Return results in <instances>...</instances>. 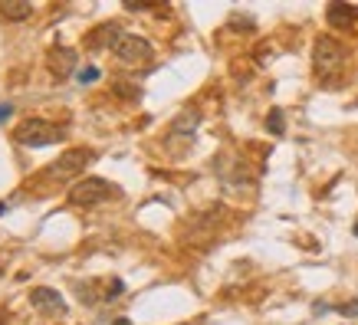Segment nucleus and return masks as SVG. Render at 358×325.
<instances>
[{"label": "nucleus", "mask_w": 358, "mask_h": 325, "mask_svg": "<svg viewBox=\"0 0 358 325\" xmlns=\"http://www.w3.org/2000/svg\"><path fill=\"white\" fill-rule=\"evenodd\" d=\"M96 154L89 152V148H73V152H66L63 158H56L50 168H46V178H76L83 168H86L89 161H92Z\"/></svg>", "instance_id": "obj_5"}, {"label": "nucleus", "mask_w": 358, "mask_h": 325, "mask_svg": "<svg viewBox=\"0 0 358 325\" xmlns=\"http://www.w3.org/2000/svg\"><path fill=\"white\" fill-rule=\"evenodd\" d=\"M76 59H79V56L73 53V50H66V46H53V50H50V56H46V66H50V73H53L56 79H66V76H73Z\"/></svg>", "instance_id": "obj_6"}, {"label": "nucleus", "mask_w": 358, "mask_h": 325, "mask_svg": "<svg viewBox=\"0 0 358 325\" xmlns=\"http://www.w3.org/2000/svg\"><path fill=\"white\" fill-rule=\"evenodd\" d=\"M119 40H122V27H119V23H102V27L89 36L86 43L96 46V50H109V46L115 50V43H119Z\"/></svg>", "instance_id": "obj_8"}, {"label": "nucleus", "mask_w": 358, "mask_h": 325, "mask_svg": "<svg viewBox=\"0 0 358 325\" xmlns=\"http://www.w3.org/2000/svg\"><path fill=\"white\" fill-rule=\"evenodd\" d=\"M115 59H119L122 66H145V63H152V43L145 40V36H135V33H122V40L115 43Z\"/></svg>", "instance_id": "obj_4"}, {"label": "nucleus", "mask_w": 358, "mask_h": 325, "mask_svg": "<svg viewBox=\"0 0 358 325\" xmlns=\"http://www.w3.org/2000/svg\"><path fill=\"white\" fill-rule=\"evenodd\" d=\"M115 96H122V99H138L141 92H138V86H129V82H115Z\"/></svg>", "instance_id": "obj_14"}, {"label": "nucleus", "mask_w": 358, "mask_h": 325, "mask_svg": "<svg viewBox=\"0 0 358 325\" xmlns=\"http://www.w3.org/2000/svg\"><path fill=\"white\" fill-rule=\"evenodd\" d=\"M10 112H13V106H7V102H0V122H3V119H10Z\"/></svg>", "instance_id": "obj_18"}, {"label": "nucleus", "mask_w": 358, "mask_h": 325, "mask_svg": "<svg viewBox=\"0 0 358 325\" xmlns=\"http://www.w3.org/2000/svg\"><path fill=\"white\" fill-rule=\"evenodd\" d=\"M115 325H131V322H129V319H119V322H115Z\"/></svg>", "instance_id": "obj_20"}, {"label": "nucleus", "mask_w": 358, "mask_h": 325, "mask_svg": "<svg viewBox=\"0 0 358 325\" xmlns=\"http://www.w3.org/2000/svg\"><path fill=\"white\" fill-rule=\"evenodd\" d=\"M30 305L33 309H40V312H59V315H66V303H63V296L56 293V289H33L30 293Z\"/></svg>", "instance_id": "obj_7"}, {"label": "nucleus", "mask_w": 358, "mask_h": 325, "mask_svg": "<svg viewBox=\"0 0 358 325\" xmlns=\"http://www.w3.org/2000/svg\"><path fill=\"white\" fill-rule=\"evenodd\" d=\"M33 13V7H30V0H3V3H0V17H3V20H27V17H30Z\"/></svg>", "instance_id": "obj_10"}, {"label": "nucleus", "mask_w": 358, "mask_h": 325, "mask_svg": "<svg viewBox=\"0 0 358 325\" xmlns=\"http://www.w3.org/2000/svg\"><path fill=\"white\" fill-rule=\"evenodd\" d=\"M338 312H342V315H358V299H355V303H348V305H342Z\"/></svg>", "instance_id": "obj_17"}, {"label": "nucleus", "mask_w": 358, "mask_h": 325, "mask_svg": "<svg viewBox=\"0 0 358 325\" xmlns=\"http://www.w3.org/2000/svg\"><path fill=\"white\" fill-rule=\"evenodd\" d=\"M197 122H201V112H197V108H185V112L171 122V138H191L197 129Z\"/></svg>", "instance_id": "obj_9"}, {"label": "nucleus", "mask_w": 358, "mask_h": 325, "mask_svg": "<svg viewBox=\"0 0 358 325\" xmlns=\"http://www.w3.org/2000/svg\"><path fill=\"white\" fill-rule=\"evenodd\" d=\"M76 293H79V299H83L86 305H92V303L99 299V296L92 293V282H79V289H76Z\"/></svg>", "instance_id": "obj_16"}, {"label": "nucleus", "mask_w": 358, "mask_h": 325, "mask_svg": "<svg viewBox=\"0 0 358 325\" xmlns=\"http://www.w3.org/2000/svg\"><path fill=\"white\" fill-rule=\"evenodd\" d=\"M96 79H99V66H86V69H79V73H76L79 86H92Z\"/></svg>", "instance_id": "obj_13"}, {"label": "nucleus", "mask_w": 358, "mask_h": 325, "mask_svg": "<svg viewBox=\"0 0 358 325\" xmlns=\"http://www.w3.org/2000/svg\"><path fill=\"white\" fill-rule=\"evenodd\" d=\"M355 7H348V3H329V10H326V17H329V23L332 27H348V23L355 20Z\"/></svg>", "instance_id": "obj_11"}, {"label": "nucleus", "mask_w": 358, "mask_h": 325, "mask_svg": "<svg viewBox=\"0 0 358 325\" xmlns=\"http://www.w3.org/2000/svg\"><path fill=\"white\" fill-rule=\"evenodd\" d=\"M122 293H125V282H122V280H112V282H109V289L102 293V299H109V303H112V299H119Z\"/></svg>", "instance_id": "obj_15"}, {"label": "nucleus", "mask_w": 358, "mask_h": 325, "mask_svg": "<svg viewBox=\"0 0 358 325\" xmlns=\"http://www.w3.org/2000/svg\"><path fill=\"white\" fill-rule=\"evenodd\" d=\"M119 191L102 181V178H83L76 185L69 187V204L73 207H96V204H106L109 197H115Z\"/></svg>", "instance_id": "obj_2"}, {"label": "nucleus", "mask_w": 358, "mask_h": 325, "mask_svg": "<svg viewBox=\"0 0 358 325\" xmlns=\"http://www.w3.org/2000/svg\"><path fill=\"white\" fill-rule=\"evenodd\" d=\"M13 138H17V145H23V148H46V145L63 141V129H56L53 122H43V119H27L17 125Z\"/></svg>", "instance_id": "obj_1"}, {"label": "nucleus", "mask_w": 358, "mask_h": 325, "mask_svg": "<svg viewBox=\"0 0 358 325\" xmlns=\"http://www.w3.org/2000/svg\"><path fill=\"white\" fill-rule=\"evenodd\" d=\"M313 63L319 76H336L345 66V46L338 43L336 36H319L313 46Z\"/></svg>", "instance_id": "obj_3"}, {"label": "nucleus", "mask_w": 358, "mask_h": 325, "mask_svg": "<svg viewBox=\"0 0 358 325\" xmlns=\"http://www.w3.org/2000/svg\"><path fill=\"white\" fill-rule=\"evenodd\" d=\"M282 125H286V122H282V108H273L270 115H266V129H270L273 135H282Z\"/></svg>", "instance_id": "obj_12"}, {"label": "nucleus", "mask_w": 358, "mask_h": 325, "mask_svg": "<svg viewBox=\"0 0 358 325\" xmlns=\"http://www.w3.org/2000/svg\"><path fill=\"white\" fill-rule=\"evenodd\" d=\"M7 210H10V207H7V204H0V214H7Z\"/></svg>", "instance_id": "obj_19"}]
</instances>
